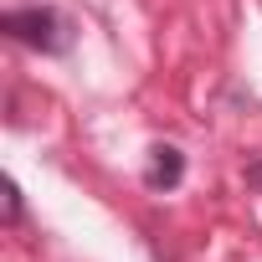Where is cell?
Returning a JSON list of instances; mask_svg holds the SVG:
<instances>
[{
    "label": "cell",
    "mask_w": 262,
    "mask_h": 262,
    "mask_svg": "<svg viewBox=\"0 0 262 262\" xmlns=\"http://www.w3.org/2000/svg\"><path fill=\"white\" fill-rule=\"evenodd\" d=\"M0 31L21 47H36V52H67L72 47V26L62 11L52 6H26V11H6L0 16Z\"/></svg>",
    "instance_id": "6da1fadb"
},
{
    "label": "cell",
    "mask_w": 262,
    "mask_h": 262,
    "mask_svg": "<svg viewBox=\"0 0 262 262\" xmlns=\"http://www.w3.org/2000/svg\"><path fill=\"white\" fill-rule=\"evenodd\" d=\"M0 195H6V221H21V190H16V180H0Z\"/></svg>",
    "instance_id": "3957f363"
},
{
    "label": "cell",
    "mask_w": 262,
    "mask_h": 262,
    "mask_svg": "<svg viewBox=\"0 0 262 262\" xmlns=\"http://www.w3.org/2000/svg\"><path fill=\"white\" fill-rule=\"evenodd\" d=\"M180 175H185V155L175 144H155L149 165H144V185L149 190H170V185H180Z\"/></svg>",
    "instance_id": "7a4b0ae2"
},
{
    "label": "cell",
    "mask_w": 262,
    "mask_h": 262,
    "mask_svg": "<svg viewBox=\"0 0 262 262\" xmlns=\"http://www.w3.org/2000/svg\"><path fill=\"white\" fill-rule=\"evenodd\" d=\"M247 185H252V190H262V160H257V165H247Z\"/></svg>",
    "instance_id": "277c9868"
}]
</instances>
